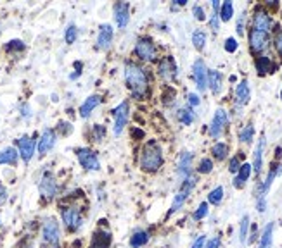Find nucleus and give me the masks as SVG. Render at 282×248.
I'll return each mask as SVG.
<instances>
[{
  "label": "nucleus",
  "mask_w": 282,
  "mask_h": 248,
  "mask_svg": "<svg viewBox=\"0 0 282 248\" xmlns=\"http://www.w3.org/2000/svg\"><path fill=\"white\" fill-rule=\"evenodd\" d=\"M125 79L130 91L134 93L137 100H144L149 93V79L145 71L137 66L135 62H126L125 64Z\"/></svg>",
  "instance_id": "nucleus-1"
},
{
  "label": "nucleus",
  "mask_w": 282,
  "mask_h": 248,
  "mask_svg": "<svg viewBox=\"0 0 282 248\" xmlns=\"http://www.w3.org/2000/svg\"><path fill=\"white\" fill-rule=\"evenodd\" d=\"M163 165V150L156 140H151L144 145L141 154V167L145 173H156Z\"/></svg>",
  "instance_id": "nucleus-2"
},
{
  "label": "nucleus",
  "mask_w": 282,
  "mask_h": 248,
  "mask_svg": "<svg viewBox=\"0 0 282 248\" xmlns=\"http://www.w3.org/2000/svg\"><path fill=\"white\" fill-rule=\"evenodd\" d=\"M61 217L64 222L66 230L69 233H77L83 226V215H81V209L77 203H68V205L61 207Z\"/></svg>",
  "instance_id": "nucleus-3"
},
{
  "label": "nucleus",
  "mask_w": 282,
  "mask_h": 248,
  "mask_svg": "<svg viewBox=\"0 0 282 248\" xmlns=\"http://www.w3.org/2000/svg\"><path fill=\"white\" fill-rule=\"evenodd\" d=\"M61 247V230L56 219H47L42 228V248Z\"/></svg>",
  "instance_id": "nucleus-4"
},
{
  "label": "nucleus",
  "mask_w": 282,
  "mask_h": 248,
  "mask_svg": "<svg viewBox=\"0 0 282 248\" xmlns=\"http://www.w3.org/2000/svg\"><path fill=\"white\" fill-rule=\"evenodd\" d=\"M196 176H192V174H189V176L183 179L182 183V188H180V192L175 195V198H173L172 202V207H170V212H168V215L175 214V212H179L180 209L183 207V203L187 202V198H189V195L192 193V190H194L196 186Z\"/></svg>",
  "instance_id": "nucleus-5"
},
{
  "label": "nucleus",
  "mask_w": 282,
  "mask_h": 248,
  "mask_svg": "<svg viewBox=\"0 0 282 248\" xmlns=\"http://www.w3.org/2000/svg\"><path fill=\"white\" fill-rule=\"evenodd\" d=\"M40 195H42L43 200H52L54 196H56V193H58V181H56V177H54L52 173H43L42 176V181H40Z\"/></svg>",
  "instance_id": "nucleus-6"
},
{
  "label": "nucleus",
  "mask_w": 282,
  "mask_h": 248,
  "mask_svg": "<svg viewBox=\"0 0 282 248\" xmlns=\"http://www.w3.org/2000/svg\"><path fill=\"white\" fill-rule=\"evenodd\" d=\"M77 157H78V162L81 164V167H85L87 171L101 169V162H99V159H97V155L92 150H88V148H78Z\"/></svg>",
  "instance_id": "nucleus-7"
},
{
  "label": "nucleus",
  "mask_w": 282,
  "mask_h": 248,
  "mask_svg": "<svg viewBox=\"0 0 282 248\" xmlns=\"http://www.w3.org/2000/svg\"><path fill=\"white\" fill-rule=\"evenodd\" d=\"M135 53H137L139 59L151 62V60L156 59V47L149 38H141L137 41V45H135Z\"/></svg>",
  "instance_id": "nucleus-8"
},
{
  "label": "nucleus",
  "mask_w": 282,
  "mask_h": 248,
  "mask_svg": "<svg viewBox=\"0 0 282 248\" xmlns=\"http://www.w3.org/2000/svg\"><path fill=\"white\" fill-rule=\"evenodd\" d=\"M270 26H272V21H270L268 12L265 11V9H256L255 16H253L251 30L262 31V33H270Z\"/></svg>",
  "instance_id": "nucleus-9"
},
{
  "label": "nucleus",
  "mask_w": 282,
  "mask_h": 248,
  "mask_svg": "<svg viewBox=\"0 0 282 248\" xmlns=\"http://www.w3.org/2000/svg\"><path fill=\"white\" fill-rule=\"evenodd\" d=\"M192 74H194V81L198 85L199 91H204L208 88V69H206L202 59H198L192 66Z\"/></svg>",
  "instance_id": "nucleus-10"
},
{
  "label": "nucleus",
  "mask_w": 282,
  "mask_h": 248,
  "mask_svg": "<svg viewBox=\"0 0 282 248\" xmlns=\"http://www.w3.org/2000/svg\"><path fill=\"white\" fill-rule=\"evenodd\" d=\"M130 114V106L128 102H121L118 107L115 109V135L118 136L123 131V128L126 126V121H128Z\"/></svg>",
  "instance_id": "nucleus-11"
},
{
  "label": "nucleus",
  "mask_w": 282,
  "mask_h": 248,
  "mask_svg": "<svg viewBox=\"0 0 282 248\" xmlns=\"http://www.w3.org/2000/svg\"><path fill=\"white\" fill-rule=\"evenodd\" d=\"M227 123H229L227 112H225L223 109H218L217 112H215V117H213V121H211L210 128H208V131H210V136H213V138H218V136L222 135V131L225 129V126H227Z\"/></svg>",
  "instance_id": "nucleus-12"
},
{
  "label": "nucleus",
  "mask_w": 282,
  "mask_h": 248,
  "mask_svg": "<svg viewBox=\"0 0 282 248\" xmlns=\"http://www.w3.org/2000/svg\"><path fill=\"white\" fill-rule=\"evenodd\" d=\"M158 71H160V76L164 79V81H172V79L177 78V64L173 57L166 55L161 59L160 66H158Z\"/></svg>",
  "instance_id": "nucleus-13"
},
{
  "label": "nucleus",
  "mask_w": 282,
  "mask_h": 248,
  "mask_svg": "<svg viewBox=\"0 0 282 248\" xmlns=\"http://www.w3.org/2000/svg\"><path fill=\"white\" fill-rule=\"evenodd\" d=\"M249 47L255 53H260L268 47V33H262V31H249Z\"/></svg>",
  "instance_id": "nucleus-14"
},
{
  "label": "nucleus",
  "mask_w": 282,
  "mask_h": 248,
  "mask_svg": "<svg viewBox=\"0 0 282 248\" xmlns=\"http://www.w3.org/2000/svg\"><path fill=\"white\" fill-rule=\"evenodd\" d=\"M115 19L120 28H125L130 21V4L128 2H118L115 4Z\"/></svg>",
  "instance_id": "nucleus-15"
},
{
  "label": "nucleus",
  "mask_w": 282,
  "mask_h": 248,
  "mask_svg": "<svg viewBox=\"0 0 282 248\" xmlns=\"http://www.w3.org/2000/svg\"><path fill=\"white\" fill-rule=\"evenodd\" d=\"M111 233L107 230H97L92 236V241H90V247L88 248H109L111 247Z\"/></svg>",
  "instance_id": "nucleus-16"
},
{
  "label": "nucleus",
  "mask_w": 282,
  "mask_h": 248,
  "mask_svg": "<svg viewBox=\"0 0 282 248\" xmlns=\"http://www.w3.org/2000/svg\"><path fill=\"white\" fill-rule=\"evenodd\" d=\"M18 147H20V154L23 157V160H30L33 157L35 152V140H31L30 136H23V138L18 140Z\"/></svg>",
  "instance_id": "nucleus-17"
},
{
  "label": "nucleus",
  "mask_w": 282,
  "mask_h": 248,
  "mask_svg": "<svg viewBox=\"0 0 282 248\" xmlns=\"http://www.w3.org/2000/svg\"><path fill=\"white\" fill-rule=\"evenodd\" d=\"M111 43H113V28L109 24H102L99 36H97V47L99 49H109Z\"/></svg>",
  "instance_id": "nucleus-18"
},
{
  "label": "nucleus",
  "mask_w": 282,
  "mask_h": 248,
  "mask_svg": "<svg viewBox=\"0 0 282 248\" xmlns=\"http://www.w3.org/2000/svg\"><path fill=\"white\" fill-rule=\"evenodd\" d=\"M249 98H251V91H249L248 81L244 79V81H241L236 88V104L237 106H246L249 102Z\"/></svg>",
  "instance_id": "nucleus-19"
},
{
  "label": "nucleus",
  "mask_w": 282,
  "mask_h": 248,
  "mask_svg": "<svg viewBox=\"0 0 282 248\" xmlns=\"http://www.w3.org/2000/svg\"><path fill=\"white\" fill-rule=\"evenodd\" d=\"M251 173H253L251 164H241L239 171H237L236 177H234V186H236V188H242L244 184H246V181L249 179V176H251Z\"/></svg>",
  "instance_id": "nucleus-20"
},
{
  "label": "nucleus",
  "mask_w": 282,
  "mask_h": 248,
  "mask_svg": "<svg viewBox=\"0 0 282 248\" xmlns=\"http://www.w3.org/2000/svg\"><path fill=\"white\" fill-rule=\"evenodd\" d=\"M54 143H56V135H54L52 129H45L42 135V140L39 142V152L42 155H45L50 148L54 147Z\"/></svg>",
  "instance_id": "nucleus-21"
},
{
  "label": "nucleus",
  "mask_w": 282,
  "mask_h": 248,
  "mask_svg": "<svg viewBox=\"0 0 282 248\" xmlns=\"http://www.w3.org/2000/svg\"><path fill=\"white\" fill-rule=\"evenodd\" d=\"M272 243H274V222H268L260 234L258 248H272Z\"/></svg>",
  "instance_id": "nucleus-22"
},
{
  "label": "nucleus",
  "mask_w": 282,
  "mask_h": 248,
  "mask_svg": "<svg viewBox=\"0 0 282 248\" xmlns=\"http://www.w3.org/2000/svg\"><path fill=\"white\" fill-rule=\"evenodd\" d=\"M263 148H265V136L258 140V145L255 148V157H253V169L256 174L262 173V165H263Z\"/></svg>",
  "instance_id": "nucleus-23"
},
{
  "label": "nucleus",
  "mask_w": 282,
  "mask_h": 248,
  "mask_svg": "<svg viewBox=\"0 0 282 248\" xmlns=\"http://www.w3.org/2000/svg\"><path fill=\"white\" fill-rule=\"evenodd\" d=\"M101 102H102V97H101V95H92V97H88L87 100H85L83 106L80 107V116L81 117H88L92 110L96 109Z\"/></svg>",
  "instance_id": "nucleus-24"
},
{
  "label": "nucleus",
  "mask_w": 282,
  "mask_h": 248,
  "mask_svg": "<svg viewBox=\"0 0 282 248\" xmlns=\"http://www.w3.org/2000/svg\"><path fill=\"white\" fill-rule=\"evenodd\" d=\"M191 162H192V154L189 152H183L180 155V162H179V174L185 179L189 174H191Z\"/></svg>",
  "instance_id": "nucleus-25"
},
{
  "label": "nucleus",
  "mask_w": 282,
  "mask_h": 248,
  "mask_svg": "<svg viewBox=\"0 0 282 248\" xmlns=\"http://www.w3.org/2000/svg\"><path fill=\"white\" fill-rule=\"evenodd\" d=\"M222 81H223V78H222L220 72L215 71V69L208 71V85H210L211 91H213L215 95H218L222 91Z\"/></svg>",
  "instance_id": "nucleus-26"
},
{
  "label": "nucleus",
  "mask_w": 282,
  "mask_h": 248,
  "mask_svg": "<svg viewBox=\"0 0 282 248\" xmlns=\"http://www.w3.org/2000/svg\"><path fill=\"white\" fill-rule=\"evenodd\" d=\"M274 64H272L270 57H258L256 59V71H258L260 76H265L268 74V72H274Z\"/></svg>",
  "instance_id": "nucleus-27"
},
{
  "label": "nucleus",
  "mask_w": 282,
  "mask_h": 248,
  "mask_svg": "<svg viewBox=\"0 0 282 248\" xmlns=\"http://www.w3.org/2000/svg\"><path fill=\"white\" fill-rule=\"evenodd\" d=\"M149 241V233L145 231H135L130 238V247L132 248H142L144 245H147Z\"/></svg>",
  "instance_id": "nucleus-28"
},
{
  "label": "nucleus",
  "mask_w": 282,
  "mask_h": 248,
  "mask_svg": "<svg viewBox=\"0 0 282 248\" xmlns=\"http://www.w3.org/2000/svg\"><path fill=\"white\" fill-rule=\"evenodd\" d=\"M211 154L217 160H225L227 155H229V145L227 143H215L213 148H211Z\"/></svg>",
  "instance_id": "nucleus-29"
},
{
  "label": "nucleus",
  "mask_w": 282,
  "mask_h": 248,
  "mask_svg": "<svg viewBox=\"0 0 282 248\" xmlns=\"http://www.w3.org/2000/svg\"><path fill=\"white\" fill-rule=\"evenodd\" d=\"M249 226H251V222H249V215H242V219H241V226H239V241L241 243H246L248 241V236H249Z\"/></svg>",
  "instance_id": "nucleus-30"
},
{
  "label": "nucleus",
  "mask_w": 282,
  "mask_h": 248,
  "mask_svg": "<svg viewBox=\"0 0 282 248\" xmlns=\"http://www.w3.org/2000/svg\"><path fill=\"white\" fill-rule=\"evenodd\" d=\"M234 16V5L230 0H227V2H223V4L220 5V11H218V18L222 19V21H230Z\"/></svg>",
  "instance_id": "nucleus-31"
},
{
  "label": "nucleus",
  "mask_w": 282,
  "mask_h": 248,
  "mask_svg": "<svg viewBox=\"0 0 282 248\" xmlns=\"http://www.w3.org/2000/svg\"><path fill=\"white\" fill-rule=\"evenodd\" d=\"M222 200H223V186H217L208 193V203L211 205H220Z\"/></svg>",
  "instance_id": "nucleus-32"
},
{
  "label": "nucleus",
  "mask_w": 282,
  "mask_h": 248,
  "mask_svg": "<svg viewBox=\"0 0 282 248\" xmlns=\"http://www.w3.org/2000/svg\"><path fill=\"white\" fill-rule=\"evenodd\" d=\"M18 162V152L14 148H5L0 154V164H16Z\"/></svg>",
  "instance_id": "nucleus-33"
},
{
  "label": "nucleus",
  "mask_w": 282,
  "mask_h": 248,
  "mask_svg": "<svg viewBox=\"0 0 282 248\" xmlns=\"http://www.w3.org/2000/svg\"><path fill=\"white\" fill-rule=\"evenodd\" d=\"M177 119H179L182 124H185V126H189V124L194 123L196 116L191 109H180L179 112H177Z\"/></svg>",
  "instance_id": "nucleus-34"
},
{
  "label": "nucleus",
  "mask_w": 282,
  "mask_h": 248,
  "mask_svg": "<svg viewBox=\"0 0 282 248\" xmlns=\"http://www.w3.org/2000/svg\"><path fill=\"white\" fill-rule=\"evenodd\" d=\"M253 136H255V128H253V124H246L239 133V140L242 143H251L253 142Z\"/></svg>",
  "instance_id": "nucleus-35"
},
{
  "label": "nucleus",
  "mask_w": 282,
  "mask_h": 248,
  "mask_svg": "<svg viewBox=\"0 0 282 248\" xmlns=\"http://www.w3.org/2000/svg\"><path fill=\"white\" fill-rule=\"evenodd\" d=\"M192 43H194V47L198 50H202L206 45V33L202 30H196L194 33H192Z\"/></svg>",
  "instance_id": "nucleus-36"
},
{
  "label": "nucleus",
  "mask_w": 282,
  "mask_h": 248,
  "mask_svg": "<svg viewBox=\"0 0 282 248\" xmlns=\"http://www.w3.org/2000/svg\"><path fill=\"white\" fill-rule=\"evenodd\" d=\"M208 212H210V207H208V202H201L199 203V207L196 209V212L192 214V217H194V221H202V219L208 215Z\"/></svg>",
  "instance_id": "nucleus-37"
},
{
  "label": "nucleus",
  "mask_w": 282,
  "mask_h": 248,
  "mask_svg": "<svg viewBox=\"0 0 282 248\" xmlns=\"http://www.w3.org/2000/svg\"><path fill=\"white\" fill-rule=\"evenodd\" d=\"M211 171H213V160L208 157L201 159V162H199V165H198V173L199 174H210Z\"/></svg>",
  "instance_id": "nucleus-38"
},
{
  "label": "nucleus",
  "mask_w": 282,
  "mask_h": 248,
  "mask_svg": "<svg viewBox=\"0 0 282 248\" xmlns=\"http://www.w3.org/2000/svg\"><path fill=\"white\" fill-rule=\"evenodd\" d=\"M274 47L277 50V53L282 57V30L281 28H275V35H274Z\"/></svg>",
  "instance_id": "nucleus-39"
},
{
  "label": "nucleus",
  "mask_w": 282,
  "mask_h": 248,
  "mask_svg": "<svg viewBox=\"0 0 282 248\" xmlns=\"http://www.w3.org/2000/svg\"><path fill=\"white\" fill-rule=\"evenodd\" d=\"M92 135H94V138H96L97 142H102L104 136H106V128L101 126V124H96V126L92 128Z\"/></svg>",
  "instance_id": "nucleus-40"
},
{
  "label": "nucleus",
  "mask_w": 282,
  "mask_h": 248,
  "mask_svg": "<svg viewBox=\"0 0 282 248\" xmlns=\"http://www.w3.org/2000/svg\"><path fill=\"white\" fill-rule=\"evenodd\" d=\"M77 33H78V30L75 26H69L68 30H66V43H69V45H71V43H75V40H77Z\"/></svg>",
  "instance_id": "nucleus-41"
},
{
  "label": "nucleus",
  "mask_w": 282,
  "mask_h": 248,
  "mask_svg": "<svg viewBox=\"0 0 282 248\" xmlns=\"http://www.w3.org/2000/svg\"><path fill=\"white\" fill-rule=\"evenodd\" d=\"M237 47H239V43H237V40L236 38H227L225 40V50L229 53H234L237 50Z\"/></svg>",
  "instance_id": "nucleus-42"
},
{
  "label": "nucleus",
  "mask_w": 282,
  "mask_h": 248,
  "mask_svg": "<svg viewBox=\"0 0 282 248\" xmlns=\"http://www.w3.org/2000/svg\"><path fill=\"white\" fill-rule=\"evenodd\" d=\"M222 247V238L220 236H213L211 240H206L204 248H220Z\"/></svg>",
  "instance_id": "nucleus-43"
},
{
  "label": "nucleus",
  "mask_w": 282,
  "mask_h": 248,
  "mask_svg": "<svg viewBox=\"0 0 282 248\" xmlns=\"http://www.w3.org/2000/svg\"><path fill=\"white\" fill-rule=\"evenodd\" d=\"M192 14H194V18L198 19V21H204V19H206L204 9H202L201 5H194V9H192Z\"/></svg>",
  "instance_id": "nucleus-44"
},
{
  "label": "nucleus",
  "mask_w": 282,
  "mask_h": 248,
  "mask_svg": "<svg viewBox=\"0 0 282 248\" xmlns=\"http://www.w3.org/2000/svg\"><path fill=\"white\" fill-rule=\"evenodd\" d=\"M239 167H241V160H239V157H232V159H230V164H229V171H230V173H232V174H237Z\"/></svg>",
  "instance_id": "nucleus-45"
},
{
  "label": "nucleus",
  "mask_w": 282,
  "mask_h": 248,
  "mask_svg": "<svg viewBox=\"0 0 282 248\" xmlns=\"http://www.w3.org/2000/svg\"><path fill=\"white\" fill-rule=\"evenodd\" d=\"M210 26L213 31H218V28H220V18H218V12H213L211 21H210Z\"/></svg>",
  "instance_id": "nucleus-46"
},
{
  "label": "nucleus",
  "mask_w": 282,
  "mask_h": 248,
  "mask_svg": "<svg viewBox=\"0 0 282 248\" xmlns=\"http://www.w3.org/2000/svg\"><path fill=\"white\" fill-rule=\"evenodd\" d=\"M23 49H24L23 41H20V40L9 41V45H7V50H23Z\"/></svg>",
  "instance_id": "nucleus-47"
},
{
  "label": "nucleus",
  "mask_w": 282,
  "mask_h": 248,
  "mask_svg": "<svg viewBox=\"0 0 282 248\" xmlns=\"http://www.w3.org/2000/svg\"><path fill=\"white\" fill-rule=\"evenodd\" d=\"M187 100H189V104H191V106H194V107H198L199 104H201V100H199V97L196 93H189V95H187Z\"/></svg>",
  "instance_id": "nucleus-48"
},
{
  "label": "nucleus",
  "mask_w": 282,
  "mask_h": 248,
  "mask_svg": "<svg viewBox=\"0 0 282 248\" xmlns=\"http://www.w3.org/2000/svg\"><path fill=\"white\" fill-rule=\"evenodd\" d=\"M256 240H258V231H256V226H251V234H249L246 243H255Z\"/></svg>",
  "instance_id": "nucleus-49"
},
{
  "label": "nucleus",
  "mask_w": 282,
  "mask_h": 248,
  "mask_svg": "<svg viewBox=\"0 0 282 248\" xmlns=\"http://www.w3.org/2000/svg\"><path fill=\"white\" fill-rule=\"evenodd\" d=\"M204 243H206V236H198V240L192 243L191 248H204Z\"/></svg>",
  "instance_id": "nucleus-50"
},
{
  "label": "nucleus",
  "mask_w": 282,
  "mask_h": 248,
  "mask_svg": "<svg viewBox=\"0 0 282 248\" xmlns=\"http://www.w3.org/2000/svg\"><path fill=\"white\" fill-rule=\"evenodd\" d=\"M5 200H7V190L0 184V205H4L5 203Z\"/></svg>",
  "instance_id": "nucleus-51"
},
{
  "label": "nucleus",
  "mask_w": 282,
  "mask_h": 248,
  "mask_svg": "<svg viewBox=\"0 0 282 248\" xmlns=\"http://www.w3.org/2000/svg\"><path fill=\"white\" fill-rule=\"evenodd\" d=\"M242 23H244V18H241V19H239V23H237V33H239V35H244Z\"/></svg>",
  "instance_id": "nucleus-52"
},
{
  "label": "nucleus",
  "mask_w": 282,
  "mask_h": 248,
  "mask_svg": "<svg viewBox=\"0 0 282 248\" xmlns=\"http://www.w3.org/2000/svg\"><path fill=\"white\" fill-rule=\"evenodd\" d=\"M132 136H135V138H144V131H141V129H134V131H132Z\"/></svg>",
  "instance_id": "nucleus-53"
},
{
  "label": "nucleus",
  "mask_w": 282,
  "mask_h": 248,
  "mask_svg": "<svg viewBox=\"0 0 282 248\" xmlns=\"http://www.w3.org/2000/svg\"><path fill=\"white\" fill-rule=\"evenodd\" d=\"M213 11L215 12L220 11V2H218V0H213Z\"/></svg>",
  "instance_id": "nucleus-54"
},
{
  "label": "nucleus",
  "mask_w": 282,
  "mask_h": 248,
  "mask_svg": "<svg viewBox=\"0 0 282 248\" xmlns=\"http://www.w3.org/2000/svg\"><path fill=\"white\" fill-rule=\"evenodd\" d=\"M185 4H187V0H177V5H180V7L185 5Z\"/></svg>",
  "instance_id": "nucleus-55"
},
{
  "label": "nucleus",
  "mask_w": 282,
  "mask_h": 248,
  "mask_svg": "<svg viewBox=\"0 0 282 248\" xmlns=\"http://www.w3.org/2000/svg\"><path fill=\"white\" fill-rule=\"evenodd\" d=\"M281 100H282V90H281Z\"/></svg>",
  "instance_id": "nucleus-56"
}]
</instances>
